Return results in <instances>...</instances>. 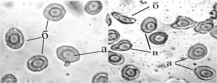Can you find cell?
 <instances>
[{
	"mask_svg": "<svg viewBox=\"0 0 217 83\" xmlns=\"http://www.w3.org/2000/svg\"><path fill=\"white\" fill-rule=\"evenodd\" d=\"M105 21L108 26H111L112 23V19L110 14L107 13L106 15Z\"/></svg>",
	"mask_w": 217,
	"mask_h": 83,
	"instance_id": "ffe728a7",
	"label": "cell"
},
{
	"mask_svg": "<svg viewBox=\"0 0 217 83\" xmlns=\"http://www.w3.org/2000/svg\"><path fill=\"white\" fill-rule=\"evenodd\" d=\"M168 35L165 32L158 31L151 34L149 36L148 39L152 43L155 45H162L164 44L167 41Z\"/></svg>",
	"mask_w": 217,
	"mask_h": 83,
	"instance_id": "7c38bea8",
	"label": "cell"
},
{
	"mask_svg": "<svg viewBox=\"0 0 217 83\" xmlns=\"http://www.w3.org/2000/svg\"><path fill=\"white\" fill-rule=\"evenodd\" d=\"M49 65V61L45 56L37 55L32 56L27 61V66L30 71L39 72L46 69Z\"/></svg>",
	"mask_w": 217,
	"mask_h": 83,
	"instance_id": "277c9868",
	"label": "cell"
},
{
	"mask_svg": "<svg viewBox=\"0 0 217 83\" xmlns=\"http://www.w3.org/2000/svg\"><path fill=\"white\" fill-rule=\"evenodd\" d=\"M158 27L156 19L152 17H149L145 18L142 22L141 29L142 31L146 34H150L155 30Z\"/></svg>",
	"mask_w": 217,
	"mask_h": 83,
	"instance_id": "9c48e42d",
	"label": "cell"
},
{
	"mask_svg": "<svg viewBox=\"0 0 217 83\" xmlns=\"http://www.w3.org/2000/svg\"><path fill=\"white\" fill-rule=\"evenodd\" d=\"M217 27L216 25L214 26L212 29L210 31V34L212 37L217 39Z\"/></svg>",
	"mask_w": 217,
	"mask_h": 83,
	"instance_id": "44dd1931",
	"label": "cell"
},
{
	"mask_svg": "<svg viewBox=\"0 0 217 83\" xmlns=\"http://www.w3.org/2000/svg\"><path fill=\"white\" fill-rule=\"evenodd\" d=\"M109 75L107 73L101 72L96 74L93 77L92 83H108L109 81Z\"/></svg>",
	"mask_w": 217,
	"mask_h": 83,
	"instance_id": "2e32d148",
	"label": "cell"
},
{
	"mask_svg": "<svg viewBox=\"0 0 217 83\" xmlns=\"http://www.w3.org/2000/svg\"><path fill=\"white\" fill-rule=\"evenodd\" d=\"M111 14L115 19L122 24H133L136 23L137 21L135 18L124 16L116 11L112 12Z\"/></svg>",
	"mask_w": 217,
	"mask_h": 83,
	"instance_id": "9a60e30c",
	"label": "cell"
},
{
	"mask_svg": "<svg viewBox=\"0 0 217 83\" xmlns=\"http://www.w3.org/2000/svg\"><path fill=\"white\" fill-rule=\"evenodd\" d=\"M197 22L187 17L178 16L175 21L172 24L171 28L177 30H187L194 27Z\"/></svg>",
	"mask_w": 217,
	"mask_h": 83,
	"instance_id": "52a82bcc",
	"label": "cell"
},
{
	"mask_svg": "<svg viewBox=\"0 0 217 83\" xmlns=\"http://www.w3.org/2000/svg\"><path fill=\"white\" fill-rule=\"evenodd\" d=\"M207 53V48L205 45L202 43H197L190 48L187 56L191 59L198 60L204 58Z\"/></svg>",
	"mask_w": 217,
	"mask_h": 83,
	"instance_id": "8992f818",
	"label": "cell"
},
{
	"mask_svg": "<svg viewBox=\"0 0 217 83\" xmlns=\"http://www.w3.org/2000/svg\"><path fill=\"white\" fill-rule=\"evenodd\" d=\"M120 35L117 30L109 29L108 30V44L111 45L117 41L120 38Z\"/></svg>",
	"mask_w": 217,
	"mask_h": 83,
	"instance_id": "e0dca14e",
	"label": "cell"
},
{
	"mask_svg": "<svg viewBox=\"0 0 217 83\" xmlns=\"http://www.w3.org/2000/svg\"><path fill=\"white\" fill-rule=\"evenodd\" d=\"M5 40L8 47L13 49L17 50L22 47L25 39L23 34L20 30L16 27H12L5 34Z\"/></svg>",
	"mask_w": 217,
	"mask_h": 83,
	"instance_id": "7a4b0ae2",
	"label": "cell"
},
{
	"mask_svg": "<svg viewBox=\"0 0 217 83\" xmlns=\"http://www.w3.org/2000/svg\"><path fill=\"white\" fill-rule=\"evenodd\" d=\"M133 46V44L130 41L123 39L113 44L110 46V49L113 51L123 52L129 50Z\"/></svg>",
	"mask_w": 217,
	"mask_h": 83,
	"instance_id": "5bb4252c",
	"label": "cell"
},
{
	"mask_svg": "<svg viewBox=\"0 0 217 83\" xmlns=\"http://www.w3.org/2000/svg\"><path fill=\"white\" fill-rule=\"evenodd\" d=\"M66 12L65 7L61 4L53 3L48 5L45 8L43 14L48 20L56 22L62 20Z\"/></svg>",
	"mask_w": 217,
	"mask_h": 83,
	"instance_id": "3957f363",
	"label": "cell"
},
{
	"mask_svg": "<svg viewBox=\"0 0 217 83\" xmlns=\"http://www.w3.org/2000/svg\"><path fill=\"white\" fill-rule=\"evenodd\" d=\"M103 8L102 3L99 1H90L85 4L84 8L85 11L91 15H95L100 13Z\"/></svg>",
	"mask_w": 217,
	"mask_h": 83,
	"instance_id": "8fae6325",
	"label": "cell"
},
{
	"mask_svg": "<svg viewBox=\"0 0 217 83\" xmlns=\"http://www.w3.org/2000/svg\"><path fill=\"white\" fill-rule=\"evenodd\" d=\"M68 2V6L72 10L78 12L83 10V6L79 1H70Z\"/></svg>",
	"mask_w": 217,
	"mask_h": 83,
	"instance_id": "ac0fdd59",
	"label": "cell"
},
{
	"mask_svg": "<svg viewBox=\"0 0 217 83\" xmlns=\"http://www.w3.org/2000/svg\"><path fill=\"white\" fill-rule=\"evenodd\" d=\"M108 61L110 64L113 65L119 66L124 64L125 59L124 56L120 53L109 50Z\"/></svg>",
	"mask_w": 217,
	"mask_h": 83,
	"instance_id": "4fadbf2b",
	"label": "cell"
},
{
	"mask_svg": "<svg viewBox=\"0 0 217 83\" xmlns=\"http://www.w3.org/2000/svg\"><path fill=\"white\" fill-rule=\"evenodd\" d=\"M17 79L14 75L11 74L4 75L2 78L1 83H17Z\"/></svg>",
	"mask_w": 217,
	"mask_h": 83,
	"instance_id": "d6986e66",
	"label": "cell"
},
{
	"mask_svg": "<svg viewBox=\"0 0 217 83\" xmlns=\"http://www.w3.org/2000/svg\"><path fill=\"white\" fill-rule=\"evenodd\" d=\"M139 69L132 65H127L124 66L121 71L122 78L128 81H134L139 78L140 75Z\"/></svg>",
	"mask_w": 217,
	"mask_h": 83,
	"instance_id": "ba28073f",
	"label": "cell"
},
{
	"mask_svg": "<svg viewBox=\"0 0 217 83\" xmlns=\"http://www.w3.org/2000/svg\"><path fill=\"white\" fill-rule=\"evenodd\" d=\"M213 20L209 18L199 22L194 27V30L196 33L205 34L210 32L214 27Z\"/></svg>",
	"mask_w": 217,
	"mask_h": 83,
	"instance_id": "30bf717a",
	"label": "cell"
},
{
	"mask_svg": "<svg viewBox=\"0 0 217 83\" xmlns=\"http://www.w3.org/2000/svg\"><path fill=\"white\" fill-rule=\"evenodd\" d=\"M56 54L59 59L66 63L77 62L81 57L78 51L73 46L69 45H62L58 47Z\"/></svg>",
	"mask_w": 217,
	"mask_h": 83,
	"instance_id": "6da1fadb",
	"label": "cell"
},
{
	"mask_svg": "<svg viewBox=\"0 0 217 83\" xmlns=\"http://www.w3.org/2000/svg\"><path fill=\"white\" fill-rule=\"evenodd\" d=\"M194 72L199 79L204 81L212 80L216 75V71L213 69L207 66L203 65L197 67L194 69Z\"/></svg>",
	"mask_w": 217,
	"mask_h": 83,
	"instance_id": "5b68a950",
	"label": "cell"
}]
</instances>
